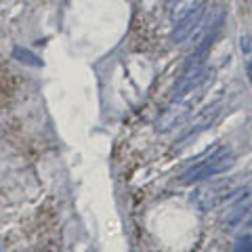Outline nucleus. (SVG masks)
<instances>
[{"mask_svg": "<svg viewBox=\"0 0 252 252\" xmlns=\"http://www.w3.org/2000/svg\"><path fill=\"white\" fill-rule=\"evenodd\" d=\"M233 166V152L229 147H217L215 152H210L206 158H202L200 162L191 164L183 175H181V183L183 185H191L198 181L217 177L220 172H227Z\"/></svg>", "mask_w": 252, "mask_h": 252, "instance_id": "obj_1", "label": "nucleus"}, {"mask_svg": "<svg viewBox=\"0 0 252 252\" xmlns=\"http://www.w3.org/2000/svg\"><path fill=\"white\" fill-rule=\"evenodd\" d=\"M206 6H208L206 0H198V2H193L191 6H189V9L181 15V17L177 19V23H175V30H172V40H175V42H183L185 38L200 26L204 13H206Z\"/></svg>", "mask_w": 252, "mask_h": 252, "instance_id": "obj_2", "label": "nucleus"}, {"mask_svg": "<svg viewBox=\"0 0 252 252\" xmlns=\"http://www.w3.org/2000/svg\"><path fill=\"white\" fill-rule=\"evenodd\" d=\"M227 195H229V183L227 181H219V183H210V185L195 189L191 195V202L200 210H210L219 202H225Z\"/></svg>", "mask_w": 252, "mask_h": 252, "instance_id": "obj_3", "label": "nucleus"}, {"mask_svg": "<svg viewBox=\"0 0 252 252\" xmlns=\"http://www.w3.org/2000/svg\"><path fill=\"white\" fill-rule=\"evenodd\" d=\"M212 76V72L208 67H204V65H198V67H191V69H185V74L179 78L177 84H175V89H172V101H181L185 97L187 93H191L195 89H200V86L208 80V78Z\"/></svg>", "mask_w": 252, "mask_h": 252, "instance_id": "obj_4", "label": "nucleus"}, {"mask_svg": "<svg viewBox=\"0 0 252 252\" xmlns=\"http://www.w3.org/2000/svg\"><path fill=\"white\" fill-rule=\"evenodd\" d=\"M187 114H189V103L177 105V107H168L166 112L162 114V118H158L156 130L158 132H168V130H172L175 126H179L181 122L185 120Z\"/></svg>", "mask_w": 252, "mask_h": 252, "instance_id": "obj_5", "label": "nucleus"}, {"mask_svg": "<svg viewBox=\"0 0 252 252\" xmlns=\"http://www.w3.org/2000/svg\"><path fill=\"white\" fill-rule=\"evenodd\" d=\"M13 59H17L23 65H32V67H42V59H38L34 53L23 49V46H15L13 49Z\"/></svg>", "mask_w": 252, "mask_h": 252, "instance_id": "obj_6", "label": "nucleus"}, {"mask_svg": "<svg viewBox=\"0 0 252 252\" xmlns=\"http://www.w3.org/2000/svg\"><path fill=\"white\" fill-rule=\"evenodd\" d=\"M233 252H252V231H244L235 238Z\"/></svg>", "mask_w": 252, "mask_h": 252, "instance_id": "obj_7", "label": "nucleus"}, {"mask_svg": "<svg viewBox=\"0 0 252 252\" xmlns=\"http://www.w3.org/2000/svg\"><path fill=\"white\" fill-rule=\"evenodd\" d=\"M248 78H250V84H252V63H248Z\"/></svg>", "mask_w": 252, "mask_h": 252, "instance_id": "obj_8", "label": "nucleus"}, {"mask_svg": "<svg viewBox=\"0 0 252 252\" xmlns=\"http://www.w3.org/2000/svg\"><path fill=\"white\" fill-rule=\"evenodd\" d=\"M4 250V244H2V238H0V252Z\"/></svg>", "mask_w": 252, "mask_h": 252, "instance_id": "obj_9", "label": "nucleus"}, {"mask_svg": "<svg viewBox=\"0 0 252 252\" xmlns=\"http://www.w3.org/2000/svg\"><path fill=\"white\" fill-rule=\"evenodd\" d=\"M172 2H179V0H172Z\"/></svg>", "mask_w": 252, "mask_h": 252, "instance_id": "obj_10", "label": "nucleus"}, {"mask_svg": "<svg viewBox=\"0 0 252 252\" xmlns=\"http://www.w3.org/2000/svg\"><path fill=\"white\" fill-rule=\"evenodd\" d=\"M250 225H252V219H250Z\"/></svg>", "mask_w": 252, "mask_h": 252, "instance_id": "obj_11", "label": "nucleus"}]
</instances>
